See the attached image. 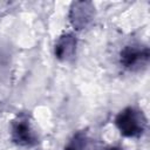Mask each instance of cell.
<instances>
[{
	"mask_svg": "<svg viewBox=\"0 0 150 150\" xmlns=\"http://www.w3.org/2000/svg\"><path fill=\"white\" fill-rule=\"evenodd\" d=\"M114 123L122 136L137 138L145 132L148 120L141 109L129 105L118 111L115 116Z\"/></svg>",
	"mask_w": 150,
	"mask_h": 150,
	"instance_id": "cell-1",
	"label": "cell"
},
{
	"mask_svg": "<svg viewBox=\"0 0 150 150\" xmlns=\"http://www.w3.org/2000/svg\"><path fill=\"white\" fill-rule=\"evenodd\" d=\"M9 136L11 141L21 148H32L40 142V136L35 129L33 118L27 112H20L11 121Z\"/></svg>",
	"mask_w": 150,
	"mask_h": 150,
	"instance_id": "cell-2",
	"label": "cell"
},
{
	"mask_svg": "<svg viewBox=\"0 0 150 150\" xmlns=\"http://www.w3.org/2000/svg\"><path fill=\"white\" fill-rule=\"evenodd\" d=\"M150 60L149 47L141 43L125 45L118 54V62L128 71H139L148 67Z\"/></svg>",
	"mask_w": 150,
	"mask_h": 150,
	"instance_id": "cell-3",
	"label": "cell"
},
{
	"mask_svg": "<svg viewBox=\"0 0 150 150\" xmlns=\"http://www.w3.org/2000/svg\"><path fill=\"white\" fill-rule=\"evenodd\" d=\"M68 19L76 30H84L95 20V6L90 1H74L69 7Z\"/></svg>",
	"mask_w": 150,
	"mask_h": 150,
	"instance_id": "cell-4",
	"label": "cell"
},
{
	"mask_svg": "<svg viewBox=\"0 0 150 150\" xmlns=\"http://www.w3.org/2000/svg\"><path fill=\"white\" fill-rule=\"evenodd\" d=\"M77 48V38L74 33L67 32L61 34L54 43V56L61 62L70 61L75 54Z\"/></svg>",
	"mask_w": 150,
	"mask_h": 150,
	"instance_id": "cell-5",
	"label": "cell"
},
{
	"mask_svg": "<svg viewBox=\"0 0 150 150\" xmlns=\"http://www.w3.org/2000/svg\"><path fill=\"white\" fill-rule=\"evenodd\" d=\"M87 134L84 131H77L68 141L63 150H86L87 149Z\"/></svg>",
	"mask_w": 150,
	"mask_h": 150,
	"instance_id": "cell-6",
	"label": "cell"
},
{
	"mask_svg": "<svg viewBox=\"0 0 150 150\" xmlns=\"http://www.w3.org/2000/svg\"><path fill=\"white\" fill-rule=\"evenodd\" d=\"M102 150H123V148H121L118 145H107Z\"/></svg>",
	"mask_w": 150,
	"mask_h": 150,
	"instance_id": "cell-7",
	"label": "cell"
}]
</instances>
